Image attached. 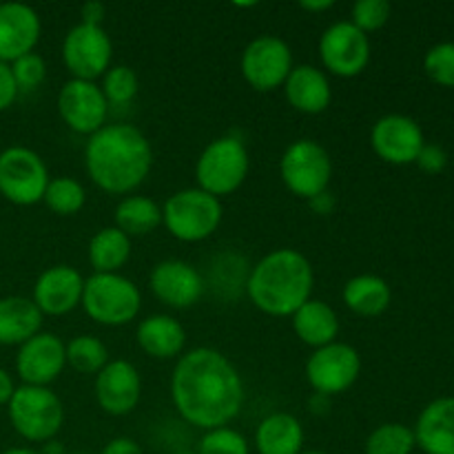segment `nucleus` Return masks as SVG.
Masks as SVG:
<instances>
[{"mask_svg": "<svg viewBox=\"0 0 454 454\" xmlns=\"http://www.w3.org/2000/svg\"><path fill=\"white\" fill-rule=\"evenodd\" d=\"M171 399L186 424L207 433L224 428L242 412L247 390L242 375L226 355L198 346L177 357Z\"/></svg>", "mask_w": 454, "mask_h": 454, "instance_id": "obj_1", "label": "nucleus"}, {"mask_svg": "<svg viewBox=\"0 0 454 454\" xmlns=\"http://www.w3.org/2000/svg\"><path fill=\"white\" fill-rule=\"evenodd\" d=\"M84 168L105 193L131 195L153 168V146L133 124H105L84 145Z\"/></svg>", "mask_w": 454, "mask_h": 454, "instance_id": "obj_2", "label": "nucleus"}, {"mask_svg": "<svg viewBox=\"0 0 454 454\" xmlns=\"http://www.w3.org/2000/svg\"><path fill=\"white\" fill-rule=\"evenodd\" d=\"M315 270L295 248H278L257 262L247 278V295L257 310L270 317H293L313 297Z\"/></svg>", "mask_w": 454, "mask_h": 454, "instance_id": "obj_3", "label": "nucleus"}, {"mask_svg": "<svg viewBox=\"0 0 454 454\" xmlns=\"http://www.w3.org/2000/svg\"><path fill=\"white\" fill-rule=\"evenodd\" d=\"M222 200L207 191L182 189L168 195L162 204V224L177 242L198 244L211 238L222 224Z\"/></svg>", "mask_w": 454, "mask_h": 454, "instance_id": "obj_4", "label": "nucleus"}, {"mask_svg": "<svg viewBox=\"0 0 454 454\" xmlns=\"http://www.w3.org/2000/svg\"><path fill=\"white\" fill-rule=\"evenodd\" d=\"M80 306L100 326H127L140 313L142 295L122 273H93L84 279Z\"/></svg>", "mask_w": 454, "mask_h": 454, "instance_id": "obj_5", "label": "nucleus"}, {"mask_svg": "<svg viewBox=\"0 0 454 454\" xmlns=\"http://www.w3.org/2000/svg\"><path fill=\"white\" fill-rule=\"evenodd\" d=\"M7 412L13 430L29 443L51 442L65 424V406L60 397L43 386H16Z\"/></svg>", "mask_w": 454, "mask_h": 454, "instance_id": "obj_6", "label": "nucleus"}, {"mask_svg": "<svg viewBox=\"0 0 454 454\" xmlns=\"http://www.w3.org/2000/svg\"><path fill=\"white\" fill-rule=\"evenodd\" d=\"M248 168H251V160H248L247 145L239 137H215L204 146L195 162L198 189L207 191L217 200L226 198L244 184Z\"/></svg>", "mask_w": 454, "mask_h": 454, "instance_id": "obj_7", "label": "nucleus"}, {"mask_svg": "<svg viewBox=\"0 0 454 454\" xmlns=\"http://www.w3.org/2000/svg\"><path fill=\"white\" fill-rule=\"evenodd\" d=\"M279 177L295 198L310 202L326 193L333 180V160L326 146L301 137L284 149L279 160Z\"/></svg>", "mask_w": 454, "mask_h": 454, "instance_id": "obj_8", "label": "nucleus"}, {"mask_svg": "<svg viewBox=\"0 0 454 454\" xmlns=\"http://www.w3.org/2000/svg\"><path fill=\"white\" fill-rule=\"evenodd\" d=\"M44 160L29 146H7L0 151V195L16 207L43 202L49 184Z\"/></svg>", "mask_w": 454, "mask_h": 454, "instance_id": "obj_9", "label": "nucleus"}, {"mask_svg": "<svg viewBox=\"0 0 454 454\" xmlns=\"http://www.w3.org/2000/svg\"><path fill=\"white\" fill-rule=\"evenodd\" d=\"M362 372V357L357 348L344 341H333L324 348L313 350L304 368V375L315 395L322 397H337L348 393L359 380Z\"/></svg>", "mask_w": 454, "mask_h": 454, "instance_id": "obj_10", "label": "nucleus"}, {"mask_svg": "<svg viewBox=\"0 0 454 454\" xmlns=\"http://www.w3.org/2000/svg\"><path fill=\"white\" fill-rule=\"evenodd\" d=\"M60 53L71 78L96 82L109 71L114 43L105 27L78 22L67 31Z\"/></svg>", "mask_w": 454, "mask_h": 454, "instance_id": "obj_11", "label": "nucleus"}, {"mask_svg": "<svg viewBox=\"0 0 454 454\" xmlns=\"http://www.w3.org/2000/svg\"><path fill=\"white\" fill-rule=\"evenodd\" d=\"M295 67L293 51L279 35H257L244 47L239 69L248 87L260 93H270L284 87L288 74Z\"/></svg>", "mask_w": 454, "mask_h": 454, "instance_id": "obj_12", "label": "nucleus"}, {"mask_svg": "<svg viewBox=\"0 0 454 454\" xmlns=\"http://www.w3.org/2000/svg\"><path fill=\"white\" fill-rule=\"evenodd\" d=\"M319 60L337 78H355L371 62V40L350 20L333 22L319 38Z\"/></svg>", "mask_w": 454, "mask_h": 454, "instance_id": "obj_13", "label": "nucleus"}, {"mask_svg": "<svg viewBox=\"0 0 454 454\" xmlns=\"http://www.w3.org/2000/svg\"><path fill=\"white\" fill-rule=\"evenodd\" d=\"M58 114L71 131L93 136L106 124L109 102L98 82L69 78L58 91Z\"/></svg>", "mask_w": 454, "mask_h": 454, "instance_id": "obj_14", "label": "nucleus"}, {"mask_svg": "<svg viewBox=\"0 0 454 454\" xmlns=\"http://www.w3.org/2000/svg\"><path fill=\"white\" fill-rule=\"evenodd\" d=\"M67 346L53 333H43L31 337L16 353V372L25 386H43L49 388L65 372Z\"/></svg>", "mask_w": 454, "mask_h": 454, "instance_id": "obj_15", "label": "nucleus"}, {"mask_svg": "<svg viewBox=\"0 0 454 454\" xmlns=\"http://www.w3.org/2000/svg\"><path fill=\"white\" fill-rule=\"evenodd\" d=\"M98 406L111 417H127L142 399V377L127 359H109L93 384Z\"/></svg>", "mask_w": 454, "mask_h": 454, "instance_id": "obj_16", "label": "nucleus"}, {"mask_svg": "<svg viewBox=\"0 0 454 454\" xmlns=\"http://www.w3.org/2000/svg\"><path fill=\"white\" fill-rule=\"evenodd\" d=\"M424 133L412 118L402 114L381 115L371 129V146L384 162L403 167L412 164L424 149Z\"/></svg>", "mask_w": 454, "mask_h": 454, "instance_id": "obj_17", "label": "nucleus"}, {"mask_svg": "<svg viewBox=\"0 0 454 454\" xmlns=\"http://www.w3.org/2000/svg\"><path fill=\"white\" fill-rule=\"evenodd\" d=\"M149 288L155 300L171 309H191L204 295V278L184 260H162L151 269Z\"/></svg>", "mask_w": 454, "mask_h": 454, "instance_id": "obj_18", "label": "nucleus"}, {"mask_svg": "<svg viewBox=\"0 0 454 454\" xmlns=\"http://www.w3.org/2000/svg\"><path fill=\"white\" fill-rule=\"evenodd\" d=\"M82 273L69 264H56L38 275L31 300L43 315L62 317V315L78 309L80 301H82Z\"/></svg>", "mask_w": 454, "mask_h": 454, "instance_id": "obj_19", "label": "nucleus"}, {"mask_svg": "<svg viewBox=\"0 0 454 454\" xmlns=\"http://www.w3.org/2000/svg\"><path fill=\"white\" fill-rule=\"evenodd\" d=\"M43 22L38 12L25 3H0V62L12 65L35 51Z\"/></svg>", "mask_w": 454, "mask_h": 454, "instance_id": "obj_20", "label": "nucleus"}, {"mask_svg": "<svg viewBox=\"0 0 454 454\" xmlns=\"http://www.w3.org/2000/svg\"><path fill=\"white\" fill-rule=\"evenodd\" d=\"M284 96L295 111L304 115H319L331 106L333 87L326 71L319 67L295 65L284 82Z\"/></svg>", "mask_w": 454, "mask_h": 454, "instance_id": "obj_21", "label": "nucleus"}, {"mask_svg": "<svg viewBox=\"0 0 454 454\" xmlns=\"http://www.w3.org/2000/svg\"><path fill=\"white\" fill-rule=\"evenodd\" d=\"M136 341L145 355L167 362V359H177L184 353L186 331L171 315L155 313L137 324Z\"/></svg>", "mask_w": 454, "mask_h": 454, "instance_id": "obj_22", "label": "nucleus"}, {"mask_svg": "<svg viewBox=\"0 0 454 454\" xmlns=\"http://www.w3.org/2000/svg\"><path fill=\"white\" fill-rule=\"evenodd\" d=\"M412 433L417 446L426 454H454V397L428 403Z\"/></svg>", "mask_w": 454, "mask_h": 454, "instance_id": "obj_23", "label": "nucleus"}, {"mask_svg": "<svg viewBox=\"0 0 454 454\" xmlns=\"http://www.w3.org/2000/svg\"><path fill=\"white\" fill-rule=\"evenodd\" d=\"M291 324L297 340L313 350L333 344L340 335V317L335 309L328 301L313 300V297L293 313Z\"/></svg>", "mask_w": 454, "mask_h": 454, "instance_id": "obj_24", "label": "nucleus"}, {"mask_svg": "<svg viewBox=\"0 0 454 454\" xmlns=\"http://www.w3.org/2000/svg\"><path fill=\"white\" fill-rule=\"evenodd\" d=\"M43 317L31 297H0V346H22L43 328Z\"/></svg>", "mask_w": 454, "mask_h": 454, "instance_id": "obj_25", "label": "nucleus"}, {"mask_svg": "<svg viewBox=\"0 0 454 454\" xmlns=\"http://www.w3.org/2000/svg\"><path fill=\"white\" fill-rule=\"evenodd\" d=\"M304 426L291 412H273L255 428V450L260 454H300L304 452Z\"/></svg>", "mask_w": 454, "mask_h": 454, "instance_id": "obj_26", "label": "nucleus"}, {"mask_svg": "<svg viewBox=\"0 0 454 454\" xmlns=\"http://www.w3.org/2000/svg\"><path fill=\"white\" fill-rule=\"evenodd\" d=\"M341 300H344L346 309L350 313L359 315V317H380L386 313L393 300L388 282L380 275H355L344 284L341 291Z\"/></svg>", "mask_w": 454, "mask_h": 454, "instance_id": "obj_27", "label": "nucleus"}, {"mask_svg": "<svg viewBox=\"0 0 454 454\" xmlns=\"http://www.w3.org/2000/svg\"><path fill=\"white\" fill-rule=\"evenodd\" d=\"M87 257L93 273H120L131 257V238L118 226H105L89 239Z\"/></svg>", "mask_w": 454, "mask_h": 454, "instance_id": "obj_28", "label": "nucleus"}, {"mask_svg": "<svg viewBox=\"0 0 454 454\" xmlns=\"http://www.w3.org/2000/svg\"><path fill=\"white\" fill-rule=\"evenodd\" d=\"M114 222L129 238L149 235L162 224V207L146 195H127L115 207Z\"/></svg>", "mask_w": 454, "mask_h": 454, "instance_id": "obj_29", "label": "nucleus"}, {"mask_svg": "<svg viewBox=\"0 0 454 454\" xmlns=\"http://www.w3.org/2000/svg\"><path fill=\"white\" fill-rule=\"evenodd\" d=\"M67 346V366L82 375H98L109 364L105 341L93 335H75Z\"/></svg>", "mask_w": 454, "mask_h": 454, "instance_id": "obj_30", "label": "nucleus"}, {"mask_svg": "<svg viewBox=\"0 0 454 454\" xmlns=\"http://www.w3.org/2000/svg\"><path fill=\"white\" fill-rule=\"evenodd\" d=\"M43 202L56 215H75L87 204V191H84V186L75 177H51L47 184V191H44Z\"/></svg>", "mask_w": 454, "mask_h": 454, "instance_id": "obj_31", "label": "nucleus"}, {"mask_svg": "<svg viewBox=\"0 0 454 454\" xmlns=\"http://www.w3.org/2000/svg\"><path fill=\"white\" fill-rule=\"evenodd\" d=\"M415 433L403 424H381L368 434L366 454H412Z\"/></svg>", "mask_w": 454, "mask_h": 454, "instance_id": "obj_32", "label": "nucleus"}, {"mask_svg": "<svg viewBox=\"0 0 454 454\" xmlns=\"http://www.w3.org/2000/svg\"><path fill=\"white\" fill-rule=\"evenodd\" d=\"M100 89L109 105L124 106L137 96L140 80H137V74L129 65H114L102 75Z\"/></svg>", "mask_w": 454, "mask_h": 454, "instance_id": "obj_33", "label": "nucleus"}, {"mask_svg": "<svg viewBox=\"0 0 454 454\" xmlns=\"http://www.w3.org/2000/svg\"><path fill=\"white\" fill-rule=\"evenodd\" d=\"M198 454H251V450L242 433L224 426V428L207 430L202 434Z\"/></svg>", "mask_w": 454, "mask_h": 454, "instance_id": "obj_34", "label": "nucleus"}, {"mask_svg": "<svg viewBox=\"0 0 454 454\" xmlns=\"http://www.w3.org/2000/svg\"><path fill=\"white\" fill-rule=\"evenodd\" d=\"M424 69L433 82L454 87V43L434 44L424 58Z\"/></svg>", "mask_w": 454, "mask_h": 454, "instance_id": "obj_35", "label": "nucleus"}, {"mask_svg": "<svg viewBox=\"0 0 454 454\" xmlns=\"http://www.w3.org/2000/svg\"><path fill=\"white\" fill-rule=\"evenodd\" d=\"M390 20L388 0H357L350 9V22L364 34L381 29Z\"/></svg>", "mask_w": 454, "mask_h": 454, "instance_id": "obj_36", "label": "nucleus"}, {"mask_svg": "<svg viewBox=\"0 0 454 454\" xmlns=\"http://www.w3.org/2000/svg\"><path fill=\"white\" fill-rule=\"evenodd\" d=\"M9 67H12L18 91H34V89H38L40 84L44 82V78H47V62H44V58L35 51L18 58V60H13Z\"/></svg>", "mask_w": 454, "mask_h": 454, "instance_id": "obj_37", "label": "nucleus"}, {"mask_svg": "<svg viewBox=\"0 0 454 454\" xmlns=\"http://www.w3.org/2000/svg\"><path fill=\"white\" fill-rule=\"evenodd\" d=\"M415 162L419 164L421 171H426V173H430V176H434V173H442L443 168H446L448 155H446V151L442 149V146L424 145V149L419 151V155H417Z\"/></svg>", "mask_w": 454, "mask_h": 454, "instance_id": "obj_38", "label": "nucleus"}, {"mask_svg": "<svg viewBox=\"0 0 454 454\" xmlns=\"http://www.w3.org/2000/svg\"><path fill=\"white\" fill-rule=\"evenodd\" d=\"M18 84L13 80L12 67L7 62H0V111H7L18 98Z\"/></svg>", "mask_w": 454, "mask_h": 454, "instance_id": "obj_39", "label": "nucleus"}, {"mask_svg": "<svg viewBox=\"0 0 454 454\" xmlns=\"http://www.w3.org/2000/svg\"><path fill=\"white\" fill-rule=\"evenodd\" d=\"M100 454H145L140 443L131 437H115L109 443H105Z\"/></svg>", "mask_w": 454, "mask_h": 454, "instance_id": "obj_40", "label": "nucleus"}, {"mask_svg": "<svg viewBox=\"0 0 454 454\" xmlns=\"http://www.w3.org/2000/svg\"><path fill=\"white\" fill-rule=\"evenodd\" d=\"M105 4L102 3H87L82 4V9H80V22H84V25H98L102 27V20H105Z\"/></svg>", "mask_w": 454, "mask_h": 454, "instance_id": "obj_41", "label": "nucleus"}, {"mask_svg": "<svg viewBox=\"0 0 454 454\" xmlns=\"http://www.w3.org/2000/svg\"><path fill=\"white\" fill-rule=\"evenodd\" d=\"M13 390H16V384H13L12 375L4 368H0V406H7Z\"/></svg>", "mask_w": 454, "mask_h": 454, "instance_id": "obj_42", "label": "nucleus"}, {"mask_svg": "<svg viewBox=\"0 0 454 454\" xmlns=\"http://www.w3.org/2000/svg\"><path fill=\"white\" fill-rule=\"evenodd\" d=\"M333 0H301L300 7L304 9V12H310V13H319V12H328V9H333Z\"/></svg>", "mask_w": 454, "mask_h": 454, "instance_id": "obj_43", "label": "nucleus"}, {"mask_svg": "<svg viewBox=\"0 0 454 454\" xmlns=\"http://www.w3.org/2000/svg\"><path fill=\"white\" fill-rule=\"evenodd\" d=\"M309 204L315 208V213H322V215L331 213V208H333V200H331V195H328V191L326 193H322V195H317V198L310 200Z\"/></svg>", "mask_w": 454, "mask_h": 454, "instance_id": "obj_44", "label": "nucleus"}, {"mask_svg": "<svg viewBox=\"0 0 454 454\" xmlns=\"http://www.w3.org/2000/svg\"><path fill=\"white\" fill-rule=\"evenodd\" d=\"M38 452L40 454H67L65 446H62V443L58 442V439H51V442L43 443V448H40Z\"/></svg>", "mask_w": 454, "mask_h": 454, "instance_id": "obj_45", "label": "nucleus"}, {"mask_svg": "<svg viewBox=\"0 0 454 454\" xmlns=\"http://www.w3.org/2000/svg\"><path fill=\"white\" fill-rule=\"evenodd\" d=\"M0 454H40V452L34 450V448H9V450H4Z\"/></svg>", "mask_w": 454, "mask_h": 454, "instance_id": "obj_46", "label": "nucleus"}, {"mask_svg": "<svg viewBox=\"0 0 454 454\" xmlns=\"http://www.w3.org/2000/svg\"><path fill=\"white\" fill-rule=\"evenodd\" d=\"M300 454H328V452H324V450H304V452H300Z\"/></svg>", "mask_w": 454, "mask_h": 454, "instance_id": "obj_47", "label": "nucleus"}, {"mask_svg": "<svg viewBox=\"0 0 454 454\" xmlns=\"http://www.w3.org/2000/svg\"><path fill=\"white\" fill-rule=\"evenodd\" d=\"M67 454H93V452H82V450H75V452H67Z\"/></svg>", "mask_w": 454, "mask_h": 454, "instance_id": "obj_48", "label": "nucleus"}, {"mask_svg": "<svg viewBox=\"0 0 454 454\" xmlns=\"http://www.w3.org/2000/svg\"><path fill=\"white\" fill-rule=\"evenodd\" d=\"M176 454H198V452H191V450H182V452H176Z\"/></svg>", "mask_w": 454, "mask_h": 454, "instance_id": "obj_49", "label": "nucleus"}]
</instances>
